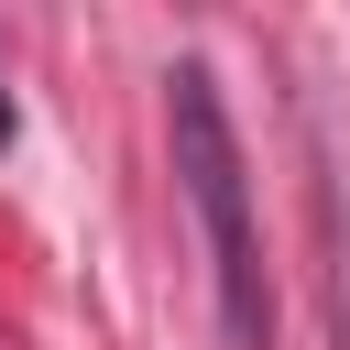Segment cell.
I'll use <instances>...</instances> for the list:
<instances>
[{
  "label": "cell",
  "mask_w": 350,
  "mask_h": 350,
  "mask_svg": "<svg viewBox=\"0 0 350 350\" xmlns=\"http://www.w3.org/2000/svg\"><path fill=\"white\" fill-rule=\"evenodd\" d=\"M164 131H175V186H186V208H197V230H208V284H219L230 350H273L262 230H252V164H241V131H230L208 66H175V77H164Z\"/></svg>",
  "instance_id": "1"
}]
</instances>
